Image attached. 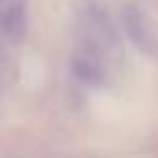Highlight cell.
<instances>
[{
	"instance_id": "cell-1",
	"label": "cell",
	"mask_w": 158,
	"mask_h": 158,
	"mask_svg": "<svg viewBox=\"0 0 158 158\" xmlns=\"http://www.w3.org/2000/svg\"><path fill=\"white\" fill-rule=\"evenodd\" d=\"M110 46H113V35L110 33L106 35V28L102 24L89 20L87 33L78 37L76 50L72 54L74 74L87 85L104 82L110 63Z\"/></svg>"
}]
</instances>
